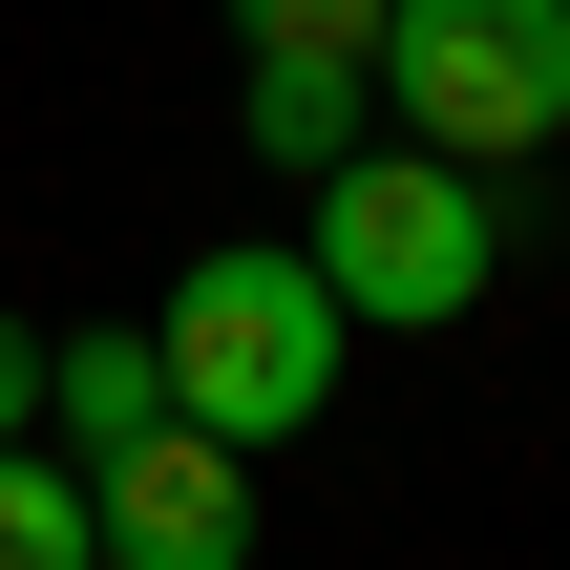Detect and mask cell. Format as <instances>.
I'll return each mask as SVG.
<instances>
[{
  "instance_id": "6da1fadb",
  "label": "cell",
  "mask_w": 570,
  "mask_h": 570,
  "mask_svg": "<svg viewBox=\"0 0 570 570\" xmlns=\"http://www.w3.org/2000/svg\"><path fill=\"white\" fill-rule=\"evenodd\" d=\"M338 296H317V254H190L169 275V317H148V360H169V423H212V444H296L317 402H338Z\"/></svg>"
},
{
  "instance_id": "5b68a950",
  "label": "cell",
  "mask_w": 570,
  "mask_h": 570,
  "mask_svg": "<svg viewBox=\"0 0 570 570\" xmlns=\"http://www.w3.org/2000/svg\"><path fill=\"white\" fill-rule=\"evenodd\" d=\"M148 423H169L148 317H127V338H42V444H63V465H106V444H148Z\"/></svg>"
},
{
  "instance_id": "7a4b0ae2",
  "label": "cell",
  "mask_w": 570,
  "mask_h": 570,
  "mask_svg": "<svg viewBox=\"0 0 570 570\" xmlns=\"http://www.w3.org/2000/svg\"><path fill=\"white\" fill-rule=\"evenodd\" d=\"M487 254H508L487 169H444V148H338V169H317V296H338L360 338H444V317L487 296Z\"/></svg>"
},
{
  "instance_id": "52a82bcc",
  "label": "cell",
  "mask_w": 570,
  "mask_h": 570,
  "mask_svg": "<svg viewBox=\"0 0 570 570\" xmlns=\"http://www.w3.org/2000/svg\"><path fill=\"white\" fill-rule=\"evenodd\" d=\"M0 570H106V529H85V465H63V444H0Z\"/></svg>"
},
{
  "instance_id": "277c9868",
  "label": "cell",
  "mask_w": 570,
  "mask_h": 570,
  "mask_svg": "<svg viewBox=\"0 0 570 570\" xmlns=\"http://www.w3.org/2000/svg\"><path fill=\"white\" fill-rule=\"evenodd\" d=\"M85 529H106V570H254V444H212V423L106 444L85 465Z\"/></svg>"
},
{
  "instance_id": "8992f818",
  "label": "cell",
  "mask_w": 570,
  "mask_h": 570,
  "mask_svg": "<svg viewBox=\"0 0 570 570\" xmlns=\"http://www.w3.org/2000/svg\"><path fill=\"white\" fill-rule=\"evenodd\" d=\"M360 85H381V63H296V42H254V148H275V169H338V148H360Z\"/></svg>"
},
{
  "instance_id": "9c48e42d",
  "label": "cell",
  "mask_w": 570,
  "mask_h": 570,
  "mask_svg": "<svg viewBox=\"0 0 570 570\" xmlns=\"http://www.w3.org/2000/svg\"><path fill=\"white\" fill-rule=\"evenodd\" d=\"M0 444H42V317H0Z\"/></svg>"
},
{
  "instance_id": "3957f363",
  "label": "cell",
  "mask_w": 570,
  "mask_h": 570,
  "mask_svg": "<svg viewBox=\"0 0 570 570\" xmlns=\"http://www.w3.org/2000/svg\"><path fill=\"white\" fill-rule=\"evenodd\" d=\"M381 85L444 169H529L570 127V0H381Z\"/></svg>"
},
{
  "instance_id": "ba28073f",
  "label": "cell",
  "mask_w": 570,
  "mask_h": 570,
  "mask_svg": "<svg viewBox=\"0 0 570 570\" xmlns=\"http://www.w3.org/2000/svg\"><path fill=\"white\" fill-rule=\"evenodd\" d=\"M254 42H296V63H381V0H233Z\"/></svg>"
}]
</instances>
